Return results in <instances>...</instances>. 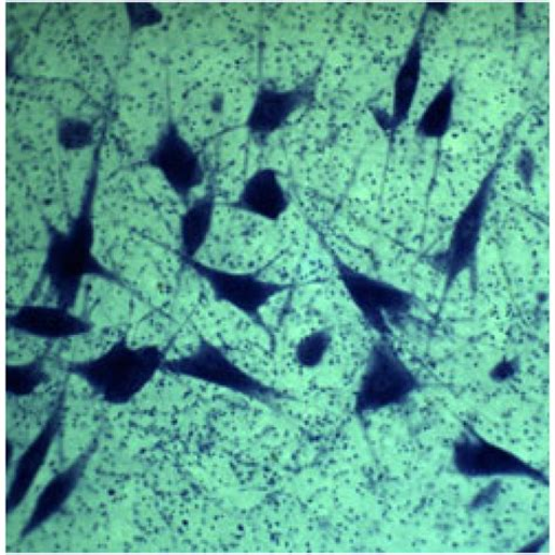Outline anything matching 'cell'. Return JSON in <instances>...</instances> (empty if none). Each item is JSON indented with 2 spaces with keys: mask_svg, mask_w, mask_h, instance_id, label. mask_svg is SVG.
Here are the masks:
<instances>
[{
  "mask_svg": "<svg viewBox=\"0 0 555 555\" xmlns=\"http://www.w3.org/2000/svg\"><path fill=\"white\" fill-rule=\"evenodd\" d=\"M65 391L57 401L53 413L37 435L35 440L14 466V475L7 494V518H10L23 504L28 492L46 465L57 433L61 431L64 421Z\"/></svg>",
  "mask_w": 555,
  "mask_h": 555,
  "instance_id": "12",
  "label": "cell"
},
{
  "mask_svg": "<svg viewBox=\"0 0 555 555\" xmlns=\"http://www.w3.org/2000/svg\"><path fill=\"white\" fill-rule=\"evenodd\" d=\"M519 372V362L516 359H505L496 363L490 372V377L494 383H506L514 378Z\"/></svg>",
  "mask_w": 555,
  "mask_h": 555,
  "instance_id": "23",
  "label": "cell"
},
{
  "mask_svg": "<svg viewBox=\"0 0 555 555\" xmlns=\"http://www.w3.org/2000/svg\"><path fill=\"white\" fill-rule=\"evenodd\" d=\"M315 85L317 78L311 77L294 89L282 91L269 82H261L245 121L248 135L256 142L266 144L275 131L286 125L292 115L314 104Z\"/></svg>",
  "mask_w": 555,
  "mask_h": 555,
  "instance_id": "10",
  "label": "cell"
},
{
  "mask_svg": "<svg viewBox=\"0 0 555 555\" xmlns=\"http://www.w3.org/2000/svg\"><path fill=\"white\" fill-rule=\"evenodd\" d=\"M456 101V77H450L431 99L415 127V135L425 140H442L449 134Z\"/></svg>",
  "mask_w": 555,
  "mask_h": 555,
  "instance_id": "17",
  "label": "cell"
},
{
  "mask_svg": "<svg viewBox=\"0 0 555 555\" xmlns=\"http://www.w3.org/2000/svg\"><path fill=\"white\" fill-rule=\"evenodd\" d=\"M13 460V446L10 438H7V473L11 469V463Z\"/></svg>",
  "mask_w": 555,
  "mask_h": 555,
  "instance_id": "24",
  "label": "cell"
},
{
  "mask_svg": "<svg viewBox=\"0 0 555 555\" xmlns=\"http://www.w3.org/2000/svg\"><path fill=\"white\" fill-rule=\"evenodd\" d=\"M96 182L98 164L93 167L81 209L73 218L67 231L48 225L50 241L41 280H49L57 306L67 310L76 308L86 276H98L127 288L121 278L102 266L93 254V201Z\"/></svg>",
  "mask_w": 555,
  "mask_h": 555,
  "instance_id": "1",
  "label": "cell"
},
{
  "mask_svg": "<svg viewBox=\"0 0 555 555\" xmlns=\"http://www.w3.org/2000/svg\"><path fill=\"white\" fill-rule=\"evenodd\" d=\"M184 266L209 285L216 301L232 306L261 328H267L261 310L291 287L288 284L262 281L258 273L219 270L196 259L184 260Z\"/></svg>",
  "mask_w": 555,
  "mask_h": 555,
  "instance_id": "7",
  "label": "cell"
},
{
  "mask_svg": "<svg viewBox=\"0 0 555 555\" xmlns=\"http://www.w3.org/2000/svg\"><path fill=\"white\" fill-rule=\"evenodd\" d=\"M501 166L502 160H496L480 181L476 193L457 217L446 250L427 257V264L444 278L446 292L464 272H469L473 281L477 278L479 244Z\"/></svg>",
  "mask_w": 555,
  "mask_h": 555,
  "instance_id": "3",
  "label": "cell"
},
{
  "mask_svg": "<svg viewBox=\"0 0 555 555\" xmlns=\"http://www.w3.org/2000/svg\"><path fill=\"white\" fill-rule=\"evenodd\" d=\"M215 209L216 192L212 189L190 204L181 216L180 257L183 261L196 259L206 244L212 228Z\"/></svg>",
  "mask_w": 555,
  "mask_h": 555,
  "instance_id": "16",
  "label": "cell"
},
{
  "mask_svg": "<svg viewBox=\"0 0 555 555\" xmlns=\"http://www.w3.org/2000/svg\"><path fill=\"white\" fill-rule=\"evenodd\" d=\"M147 164L163 175L164 180L183 204L189 203L194 190L204 182V168L199 154L169 119L152 149Z\"/></svg>",
  "mask_w": 555,
  "mask_h": 555,
  "instance_id": "8",
  "label": "cell"
},
{
  "mask_svg": "<svg viewBox=\"0 0 555 555\" xmlns=\"http://www.w3.org/2000/svg\"><path fill=\"white\" fill-rule=\"evenodd\" d=\"M427 12L423 14L417 31L409 47L404 61L393 80L392 113L374 112V118L391 135L396 134L409 119L418 91L423 61V34H425Z\"/></svg>",
  "mask_w": 555,
  "mask_h": 555,
  "instance_id": "13",
  "label": "cell"
},
{
  "mask_svg": "<svg viewBox=\"0 0 555 555\" xmlns=\"http://www.w3.org/2000/svg\"><path fill=\"white\" fill-rule=\"evenodd\" d=\"M289 204L291 198L281 182L280 172L267 167L256 170L244 182L238 198L230 207L275 223L287 212Z\"/></svg>",
  "mask_w": 555,
  "mask_h": 555,
  "instance_id": "15",
  "label": "cell"
},
{
  "mask_svg": "<svg viewBox=\"0 0 555 555\" xmlns=\"http://www.w3.org/2000/svg\"><path fill=\"white\" fill-rule=\"evenodd\" d=\"M127 17L131 34L154 27L164 22V13L152 4H127Z\"/></svg>",
  "mask_w": 555,
  "mask_h": 555,
  "instance_id": "21",
  "label": "cell"
},
{
  "mask_svg": "<svg viewBox=\"0 0 555 555\" xmlns=\"http://www.w3.org/2000/svg\"><path fill=\"white\" fill-rule=\"evenodd\" d=\"M52 377L46 370L43 358L21 364H7L5 389L9 398L31 397L38 388L49 385Z\"/></svg>",
  "mask_w": 555,
  "mask_h": 555,
  "instance_id": "18",
  "label": "cell"
},
{
  "mask_svg": "<svg viewBox=\"0 0 555 555\" xmlns=\"http://www.w3.org/2000/svg\"><path fill=\"white\" fill-rule=\"evenodd\" d=\"M339 281L367 325L379 338L388 339L393 328L412 314L417 298L412 292L349 267L330 248Z\"/></svg>",
  "mask_w": 555,
  "mask_h": 555,
  "instance_id": "4",
  "label": "cell"
},
{
  "mask_svg": "<svg viewBox=\"0 0 555 555\" xmlns=\"http://www.w3.org/2000/svg\"><path fill=\"white\" fill-rule=\"evenodd\" d=\"M160 372L193 378L268 405L283 398L280 391L238 367L222 346H217L206 338L199 339L192 353L167 359Z\"/></svg>",
  "mask_w": 555,
  "mask_h": 555,
  "instance_id": "6",
  "label": "cell"
},
{
  "mask_svg": "<svg viewBox=\"0 0 555 555\" xmlns=\"http://www.w3.org/2000/svg\"><path fill=\"white\" fill-rule=\"evenodd\" d=\"M456 472L469 478L526 477L547 485V479L513 452L496 447L467 427L454 443Z\"/></svg>",
  "mask_w": 555,
  "mask_h": 555,
  "instance_id": "9",
  "label": "cell"
},
{
  "mask_svg": "<svg viewBox=\"0 0 555 555\" xmlns=\"http://www.w3.org/2000/svg\"><path fill=\"white\" fill-rule=\"evenodd\" d=\"M422 387L420 378L406 366L398 350L388 339L379 338L371 349L366 369L361 376L354 412L363 417L401 406Z\"/></svg>",
  "mask_w": 555,
  "mask_h": 555,
  "instance_id": "5",
  "label": "cell"
},
{
  "mask_svg": "<svg viewBox=\"0 0 555 555\" xmlns=\"http://www.w3.org/2000/svg\"><path fill=\"white\" fill-rule=\"evenodd\" d=\"M7 328L28 337L56 341L90 334L94 324L61 306L24 305L7 317Z\"/></svg>",
  "mask_w": 555,
  "mask_h": 555,
  "instance_id": "11",
  "label": "cell"
},
{
  "mask_svg": "<svg viewBox=\"0 0 555 555\" xmlns=\"http://www.w3.org/2000/svg\"><path fill=\"white\" fill-rule=\"evenodd\" d=\"M516 172L526 188H531L535 172V157L531 150L524 149L516 160Z\"/></svg>",
  "mask_w": 555,
  "mask_h": 555,
  "instance_id": "22",
  "label": "cell"
},
{
  "mask_svg": "<svg viewBox=\"0 0 555 555\" xmlns=\"http://www.w3.org/2000/svg\"><path fill=\"white\" fill-rule=\"evenodd\" d=\"M333 345L332 332L320 328L305 335L295 348V361L302 370H315L326 360Z\"/></svg>",
  "mask_w": 555,
  "mask_h": 555,
  "instance_id": "19",
  "label": "cell"
},
{
  "mask_svg": "<svg viewBox=\"0 0 555 555\" xmlns=\"http://www.w3.org/2000/svg\"><path fill=\"white\" fill-rule=\"evenodd\" d=\"M56 141L67 152L90 149L94 143V128L89 121L67 116L57 122Z\"/></svg>",
  "mask_w": 555,
  "mask_h": 555,
  "instance_id": "20",
  "label": "cell"
},
{
  "mask_svg": "<svg viewBox=\"0 0 555 555\" xmlns=\"http://www.w3.org/2000/svg\"><path fill=\"white\" fill-rule=\"evenodd\" d=\"M166 360L165 350L157 345L133 347L124 337L104 354L67 362L64 370L81 378L102 401L126 405L153 382Z\"/></svg>",
  "mask_w": 555,
  "mask_h": 555,
  "instance_id": "2",
  "label": "cell"
},
{
  "mask_svg": "<svg viewBox=\"0 0 555 555\" xmlns=\"http://www.w3.org/2000/svg\"><path fill=\"white\" fill-rule=\"evenodd\" d=\"M96 449L98 438H95L90 448L82 452L65 470L53 476L47 487L43 488L38 495L33 514L21 532V540L30 537L39 530L41 526L48 524L52 518L62 513L73 493L78 489L87 465H89Z\"/></svg>",
  "mask_w": 555,
  "mask_h": 555,
  "instance_id": "14",
  "label": "cell"
}]
</instances>
